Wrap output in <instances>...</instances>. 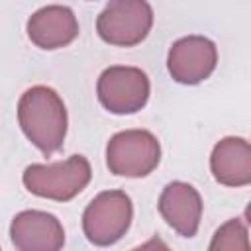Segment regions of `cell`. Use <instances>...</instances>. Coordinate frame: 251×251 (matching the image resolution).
<instances>
[{"mask_svg": "<svg viewBox=\"0 0 251 251\" xmlns=\"http://www.w3.org/2000/svg\"><path fill=\"white\" fill-rule=\"evenodd\" d=\"M18 122L25 137L43 155H53L63 147L67 108L53 88L43 84L27 88L18 102Z\"/></svg>", "mask_w": 251, "mask_h": 251, "instance_id": "1", "label": "cell"}, {"mask_svg": "<svg viewBox=\"0 0 251 251\" xmlns=\"http://www.w3.org/2000/svg\"><path fill=\"white\" fill-rule=\"evenodd\" d=\"M90 176H92V169L88 159L82 155H73L65 161H57L49 165L33 163L25 167L22 180L24 186L35 196L67 202L86 188Z\"/></svg>", "mask_w": 251, "mask_h": 251, "instance_id": "2", "label": "cell"}, {"mask_svg": "<svg viewBox=\"0 0 251 251\" xmlns=\"http://www.w3.org/2000/svg\"><path fill=\"white\" fill-rule=\"evenodd\" d=\"M133 220L131 198L124 190L100 192L82 214V231L96 247H108L120 241Z\"/></svg>", "mask_w": 251, "mask_h": 251, "instance_id": "3", "label": "cell"}, {"mask_svg": "<svg viewBox=\"0 0 251 251\" xmlns=\"http://www.w3.org/2000/svg\"><path fill=\"white\" fill-rule=\"evenodd\" d=\"M161 161V145L147 129H126L110 137L106 163L110 173L127 178L147 176Z\"/></svg>", "mask_w": 251, "mask_h": 251, "instance_id": "4", "label": "cell"}, {"mask_svg": "<svg viewBox=\"0 0 251 251\" xmlns=\"http://www.w3.org/2000/svg\"><path fill=\"white\" fill-rule=\"evenodd\" d=\"M153 25V10L143 0H114L106 4L96 20V31L102 41L116 47H133L141 43Z\"/></svg>", "mask_w": 251, "mask_h": 251, "instance_id": "5", "label": "cell"}, {"mask_svg": "<svg viewBox=\"0 0 251 251\" xmlns=\"http://www.w3.org/2000/svg\"><path fill=\"white\" fill-rule=\"evenodd\" d=\"M100 104L112 114H135L139 112L151 92L147 75L137 67L114 65L102 71L96 84Z\"/></svg>", "mask_w": 251, "mask_h": 251, "instance_id": "6", "label": "cell"}, {"mask_svg": "<svg viewBox=\"0 0 251 251\" xmlns=\"http://www.w3.org/2000/svg\"><path fill=\"white\" fill-rule=\"evenodd\" d=\"M218 63L216 43L204 35H186L169 49L167 69L180 84H198L206 80Z\"/></svg>", "mask_w": 251, "mask_h": 251, "instance_id": "7", "label": "cell"}, {"mask_svg": "<svg viewBox=\"0 0 251 251\" xmlns=\"http://www.w3.org/2000/svg\"><path fill=\"white\" fill-rule=\"evenodd\" d=\"M10 237L18 251H61L65 229L57 216L41 210H24L10 224Z\"/></svg>", "mask_w": 251, "mask_h": 251, "instance_id": "8", "label": "cell"}, {"mask_svg": "<svg viewBox=\"0 0 251 251\" xmlns=\"http://www.w3.org/2000/svg\"><path fill=\"white\" fill-rule=\"evenodd\" d=\"M159 212L176 233L182 237H194L202 220L200 192L188 182L173 180L159 196Z\"/></svg>", "mask_w": 251, "mask_h": 251, "instance_id": "9", "label": "cell"}, {"mask_svg": "<svg viewBox=\"0 0 251 251\" xmlns=\"http://www.w3.org/2000/svg\"><path fill=\"white\" fill-rule=\"evenodd\" d=\"M78 35V22L71 8L51 4L39 8L27 20V37L39 49H59L73 43Z\"/></svg>", "mask_w": 251, "mask_h": 251, "instance_id": "10", "label": "cell"}, {"mask_svg": "<svg viewBox=\"0 0 251 251\" xmlns=\"http://www.w3.org/2000/svg\"><path fill=\"white\" fill-rule=\"evenodd\" d=\"M214 178L224 186H247L251 182V147L243 137L220 139L210 155Z\"/></svg>", "mask_w": 251, "mask_h": 251, "instance_id": "11", "label": "cell"}, {"mask_svg": "<svg viewBox=\"0 0 251 251\" xmlns=\"http://www.w3.org/2000/svg\"><path fill=\"white\" fill-rule=\"evenodd\" d=\"M208 251H251L247 226L239 218L227 220L216 229Z\"/></svg>", "mask_w": 251, "mask_h": 251, "instance_id": "12", "label": "cell"}, {"mask_svg": "<svg viewBox=\"0 0 251 251\" xmlns=\"http://www.w3.org/2000/svg\"><path fill=\"white\" fill-rule=\"evenodd\" d=\"M131 251H173L161 237H151L149 241H145L143 245H139V247H135V249H131Z\"/></svg>", "mask_w": 251, "mask_h": 251, "instance_id": "13", "label": "cell"}, {"mask_svg": "<svg viewBox=\"0 0 251 251\" xmlns=\"http://www.w3.org/2000/svg\"><path fill=\"white\" fill-rule=\"evenodd\" d=\"M0 251H2V249H0Z\"/></svg>", "mask_w": 251, "mask_h": 251, "instance_id": "14", "label": "cell"}]
</instances>
